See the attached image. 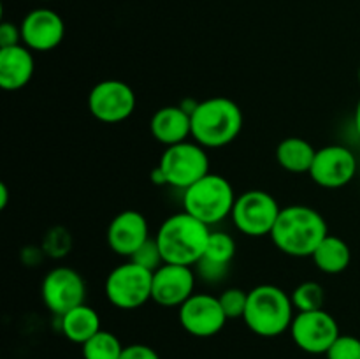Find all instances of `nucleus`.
Wrapping results in <instances>:
<instances>
[{"label": "nucleus", "instance_id": "15", "mask_svg": "<svg viewBox=\"0 0 360 359\" xmlns=\"http://www.w3.org/2000/svg\"><path fill=\"white\" fill-rule=\"evenodd\" d=\"M21 42L28 49L48 53L58 48L65 37V23L56 11L37 7L21 20Z\"/></svg>", "mask_w": 360, "mask_h": 359}, {"label": "nucleus", "instance_id": "11", "mask_svg": "<svg viewBox=\"0 0 360 359\" xmlns=\"http://www.w3.org/2000/svg\"><path fill=\"white\" fill-rule=\"evenodd\" d=\"M340 334V324L326 308L297 312L290 326L294 344L308 354H326Z\"/></svg>", "mask_w": 360, "mask_h": 359}, {"label": "nucleus", "instance_id": "29", "mask_svg": "<svg viewBox=\"0 0 360 359\" xmlns=\"http://www.w3.org/2000/svg\"><path fill=\"white\" fill-rule=\"evenodd\" d=\"M23 44L21 42V28L20 25L2 21L0 25V48H9V46Z\"/></svg>", "mask_w": 360, "mask_h": 359}, {"label": "nucleus", "instance_id": "12", "mask_svg": "<svg viewBox=\"0 0 360 359\" xmlns=\"http://www.w3.org/2000/svg\"><path fill=\"white\" fill-rule=\"evenodd\" d=\"M357 157L343 144H327L316 150L308 175L322 189H343L357 175Z\"/></svg>", "mask_w": 360, "mask_h": 359}, {"label": "nucleus", "instance_id": "30", "mask_svg": "<svg viewBox=\"0 0 360 359\" xmlns=\"http://www.w3.org/2000/svg\"><path fill=\"white\" fill-rule=\"evenodd\" d=\"M120 359H160V355L150 345L132 344L123 348V354Z\"/></svg>", "mask_w": 360, "mask_h": 359}, {"label": "nucleus", "instance_id": "2", "mask_svg": "<svg viewBox=\"0 0 360 359\" xmlns=\"http://www.w3.org/2000/svg\"><path fill=\"white\" fill-rule=\"evenodd\" d=\"M211 231L210 225L183 210L162 222L155 239L164 263L195 267L206 252Z\"/></svg>", "mask_w": 360, "mask_h": 359}, {"label": "nucleus", "instance_id": "26", "mask_svg": "<svg viewBox=\"0 0 360 359\" xmlns=\"http://www.w3.org/2000/svg\"><path fill=\"white\" fill-rule=\"evenodd\" d=\"M327 359H360V338L352 334H340L329 351L326 352Z\"/></svg>", "mask_w": 360, "mask_h": 359}, {"label": "nucleus", "instance_id": "19", "mask_svg": "<svg viewBox=\"0 0 360 359\" xmlns=\"http://www.w3.org/2000/svg\"><path fill=\"white\" fill-rule=\"evenodd\" d=\"M35 73L34 51L25 44L0 48V87L18 92L27 87Z\"/></svg>", "mask_w": 360, "mask_h": 359}, {"label": "nucleus", "instance_id": "23", "mask_svg": "<svg viewBox=\"0 0 360 359\" xmlns=\"http://www.w3.org/2000/svg\"><path fill=\"white\" fill-rule=\"evenodd\" d=\"M81 347H83V359H120L125 348L115 333L105 329L98 331Z\"/></svg>", "mask_w": 360, "mask_h": 359}, {"label": "nucleus", "instance_id": "14", "mask_svg": "<svg viewBox=\"0 0 360 359\" xmlns=\"http://www.w3.org/2000/svg\"><path fill=\"white\" fill-rule=\"evenodd\" d=\"M197 273L192 266L164 263L153 271L151 301L164 308H179L195 294Z\"/></svg>", "mask_w": 360, "mask_h": 359}, {"label": "nucleus", "instance_id": "7", "mask_svg": "<svg viewBox=\"0 0 360 359\" xmlns=\"http://www.w3.org/2000/svg\"><path fill=\"white\" fill-rule=\"evenodd\" d=\"M153 271L127 260L109 271L104 282V294L108 301L118 310H137L151 301Z\"/></svg>", "mask_w": 360, "mask_h": 359}, {"label": "nucleus", "instance_id": "34", "mask_svg": "<svg viewBox=\"0 0 360 359\" xmlns=\"http://www.w3.org/2000/svg\"><path fill=\"white\" fill-rule=\"evenodd\" d=\"M44 2H46V0H44Z\"/></svg>", "mask_w": 360, "mask_h": 359}, {"label": "nucleus", "instance_id": "31", "mask_svg": "<svg viewBox=\"0 0 360 359\" xmlns=\"http://www.w3.org/2000/svg\"><path fill=\"white\" fill-rule=\"evenodd\" d=\"M7 201H9V190L6 183H0V210H6Z\"/></svg>", "mask_w": 360, "mask_h": 359}, {"label": "nucleus", "instance_id": "9", "mask_svg": "<svg viewBox=\"0 0 360 359\" xmlns=\"http://www.w3.org/2000/svg\"><path fill=\"white\" fill-rule=\"evenodd\" d=\"M137 106L136 92L122 80L98 81L88 94V109L102 123H122L134 115Z\"/></svg>", "mask_w": 360, "mask_h": 359}, {"label": "nucleus", "instance_id": "32", "mask_svg": "<svg viewBox=\"0 0 360 359\" xmlns=\"http://www.w3.org/2000/svg\"><path fill=\"white\" fill-rule=\"evenodd\" d=\"M354 127H355V132H357V136L360 137V99H359L357 106H355V113H354Z\"/></svg>", "mask_w": 360, "mask_h": 359}, {"label": "nucleus", "instance_id": "10", "mask_svg": "<svg viewBox=\"0 0 360 359\" xmlns=\"http://www.w3.org/2000/svg\"><path fill=\"white\" fill-rule=\"evenodd\" d=\"M41 298L49 312L62 317L69 310L83 305L86 299V282L74 267L56 266L42 278Z\"/></svg>", "mask_w": 360, "mask_h": 359}, {"label": "nucleus", "instance_id": "13", "mask_svg": "<svg viewBox=\"0 0 360 359\" xmlns=\"http://www.w3.org/2000/svg\"><path fill=\"white\" fill-rule=\"evenodd\" d=\"M178 310L181 327L195 338L214 336L224 329L229 320L218 296L207 292H195Z\"/></svg>", "mask_w": 360, "mask_h": 359}, {"label": "nucleus", "instance_id": "24", "mask_svg": "<svg viewBox=\"0 0 360 359\" xmlns=\"http://www.w3.org/2000/svg\"><path fill=\"white\" fill-rule=\"evenodd\" d=\"M295 312H313L322 310L326 305V289L315 280H306L299 284L290 294Z\"/></svg>", "mask_w": 360, "mask_h": 359}, {"label": "nucleus", "instance_id": "16", "mask_svg": "<svg viewBox=\"0 0 360 359\" xmlns=\"http://www.w3.org/2000/svg\"><path fill=\"white\" fill-rule=\"evenodd\" d=\"M146 217L137 210H123L109 222L105 239L116 256L130 259L150 239Z\"/></svg>", "mask_w": 360, "mask_h": 359}, {"label": "nucleus", "instance_id": "33", "mask_svg": "<svg viewBox=\"0 0 360 359\" xmlns=\"http://www.w3.org/2000/svg\"><path fill=\"white\" fill-rule=\"evenodd\" d=\"M357 77H359V84H360V65H359V70H357Z\"/></svg>", "mask_w": 360, "mask_h": 359}, {"label": "nucleus", "instance_id": "5", "mask_svg": "<svg viewBox=\"0 0 360 359\" xmlns=\"http://www.w3.org/2000/svg\"><path fill=\"white\" fill-rule=\"evenodd\" d=\"M210 155L197 141H183L165 148L158 165L151 172V182L186 190L210 175Z\"/></svg>", "mask_w": 360, "mask_h": 359}, {"label": "nucleus", "instance_id": "25", "mask_svg": "<svg viewBox=\"0 0 360 359\" xmlns=\"http://www.w3.org/2000/svg\"><path fill=\"white\" fill-rule=\"evenodd\" d=\"M220 305L224 308L227 319H243L248 303V291H243L239 287H229L218 296Z\"/></svg>", "mask_w": 360, "mask_h": 359}, {"label": "nucleus", "instance_id": "3", "mask_svg": "<svg viewBox=\"0 0 360 359\" xmlns=\"http://www.w3.org/2000/svg\"><path fill=\"white\" fill-rule=\"evenodd\" d=\"M243 109L229 97L204 99L192 111V137L206 150L234 143L243 130Z\"/></svg>", "mask_w": 360, "mask_h": 359}, {"label": "nucleus", "instance_id": "22", "mask_svg": "<svg viewBox=\"0 0 360 359\" xmlns=\"http://www.w3.org/2000/svg\"><path fill=\"white\" fill-rule=\"evenodd\" d=\"M313 263L322 273L340 275L350 266L352 250L343 238L336 234H327L311 256Z\"/></svg>", "mask_w": 360, "mask_h": 359}, {"label": "nucleus", "instance_id": "1", "mask_svg": "<svg viewBox=\"0 0 360 359\" xmlns=\"http://www.w3.org/2000/svg\"><path fill=\"white\" fill-rule=\"evenodd\" d=\"M327 234V220L319 210L306 204H290L281 208L271 239L285 256L311 257Z\"/></svg>", "mask_w": 360, "mask_h": 359}, {"label": "nucleus", "instance_id": "4", "mask_svg": "<svg viewBox=\"0 0 360 359\" xmlns=\"http://www.w3.org/2000/svg\"><path fill=\"white\" fill-rule=\"evenodd\" d=\"M294 317V303L285 289L273 284H262L248 291V303L243 320L257 336H280L285 331H290Z\"/></svg>", "mask_w": 360, "mask_h": 359}, {"label": "nucleus", "instance_id": "6", "mask_svg": "<svg viewBox=\"0 0 360 359\" xmlns=\"http://www.w3.org/2000/svg\"><path fill=\"white\" fill-rule=\"evenodd\" d=\"M236 199L238 196L232 183L225 176L210 172L183 190V210L213 227L225 218H231Z\"/></svg>", "mask_w": 360, "mask_h": 359}, {"label": "nucleus", "instance_id": "28", "mask_svg": "<svg viewBox=\"0 0 360 359\" xmlns=\"http://www.w3.org/2000/svg\"><path fill=\"white\" fill-rule=\"evenodd\" d=\"M69 245H70V238L67 232H63L62 229H53L51 232L48 234L44 243V250L53 257H60L65 256L69 252Z\"/></svg>", "mask_w": 360, "mask_h": 359}, {"label": "nucleus", "instance_id": "17", "mask_svg": "<svg viewBox=\"0 0 360 359\" xmlns=\"http://www.w3.org/2000/svg\"><path fill=\"white\" fill-rule=\"evenodd\" d=\"M236 239L225 231H211L206 252L195 264L197 277L207 284H218L229 275L231 264L236 257Z\"/></svg>", "mask_w": 360, "mask_h": 359}, {"label": "nucleus", "instance_id": "18", "mask_svg": "<svg viewBox=\"0 0 360 359\" xmlns=\"http://www.w3.org/2000/svg\"><path fill=\"white\" fill-rule=\"evenodd\" d=\"M150 132L165 148L188 141L192 136V113L179 106H164L150 120Z\"/></svg>", "mask_w": 360, "mask_h": 359}, {"label": "nucleus", "instance_id": "8", "mask_svg": "<svg viewBox=\"0 0 360 359\" xmlns=\"http://www.w3.org/2000/svg\"><path fill=\"white\" fill-rule=\"evenodd\" d=\"M280 211L281 206L273 194L253 189L239 194L232 208L231 220L241 234L262 238L271 236Z\"/></svg>", "mask_w": 360, "mask_h": 359}, {"label": "nucleus", "instance_id": "20", "mask_svg": "<svg viewBox=\"0 0 360 359\" xmlns=\"http://www.w3.org/2000/svg\"><path fill=\"white\" fill-rule=\"evenodd\" d=\"M101 329V315L94 306H88L86 303L60 317V331L72 344H86Z\"/></svg>", "mask_w": 360, "mask_h": 359}, {"label": "nucleus", "instance_id": "27", "mask_svg": "<svg viewBox=\"0 0 360 359\" xmlns=\"http://www.w3.org/2000/svg\"><path fill=\"white\" fill-rule=\"evenodd\" d=\"M129 260L139 264V266L146 267L150 271H157L158 267L164 264V257H162L160 248H158V243L155 238H150Z\"/></svg>", "mask_w": 360, "mask_h": 359}, {"label": "nucleus", "instance_id": "21", "mask_svg": "<svg viewBox=\"0 0 360 359\" xmlns=\"http://www.w3.org/2000/svg\"><path fill=\"white\" fill-rule=\"evenodd\" d=\"M316 148L304 137H285L276 146V162L281 169L294 175H304L311 169Z\"/></svg>", "mask_w": 360, "mask_h": 359}]
</instances>
